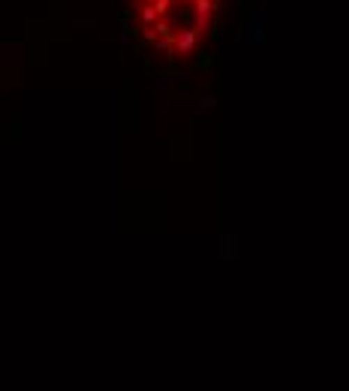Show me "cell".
<instances>
[{
	"mask_svg": "<svg viewBox=\"0 0 349 391\" xmlns=\"http://www.w3.org/2000/svg\"><path fill=\"white\" fill-rule=\"evenodd\" d=\"M199 45V33L193 27H184V31H175V45H172V54L175 57H190Z\"/></svg>",
	"mask_w": 349,
	"mask_h": 391,
	"instance_id": "1",
	"label": "cell"
},
{
	"mask_svg": "<svg viewBox=\"0 0 349 391\" xmlns=\"http://www.w3.org/2000/svg\"><path fill=\"white\" fill-rule=\"evenodd\" d=\"M214 13H217L214 0H196V3H193V15H196L193 31L199 33V36L211 31V15H214Z\"/></svg>",
	"mask_w": 349,
	"mask_h": 391,
	"instance_id": "2",
	"label": "cell"
},
{
	"mask_svg": "<svg viewBox=\"0 0 349 391\" xmlns=\"http://www.w3.org/2000/svg\"><path fill=\"white\" fill-rule=\"evenodd\" d=\"M139 22H141V27H154V24L160 22L157 9L150 6V3H141V6H139Z\"/></svg>",
	"mask_w": 349,
	"mask_h": 391,
	"instance_id": "3",
	"label": "cell"
},
{
	"mask_svg": "<svg viewBox=\"0 0 349 391\" xmlns=\"http://www.w3.org/2000/svg\"><path fill=\"white\" fill-rule=\"evenodd\" d=\"M150 6L157 9V15H160V18H166L169 13H172V0H154Z\"/></svg>",
	"mask_w": 349,
	"mask_h": 391,
	"instance_id": "4",
	"label": "cell"
},
{
	"mask_svg": "<svg viewBox=\"0 0 349 391\" xmlns=\"http://www.w3.org/2000/svg\"><path fill=\"white\" fill-rule=\"evenodd\" d=\"M141 3H154V0H139V6H141Z\"/></svg>",
	"mask_w": 349,
	"mask_h": 391,
	"instance_id": "5",
	"label": "cell"
},
{
	"mask_svg": "<svg viewBox=\"0 0 349 391\" xmlns=\"http://www.w3.org/2000/svg\"><path fill=\"white\" fill-rule=\"evenodd\" d=\"M187 3H196V0H187Z\"/></svg>",
	"mask_w": 349,
	"mask_h": 391,
	"instance_id": "6",
	"label": "cell"
}]
</instances>
